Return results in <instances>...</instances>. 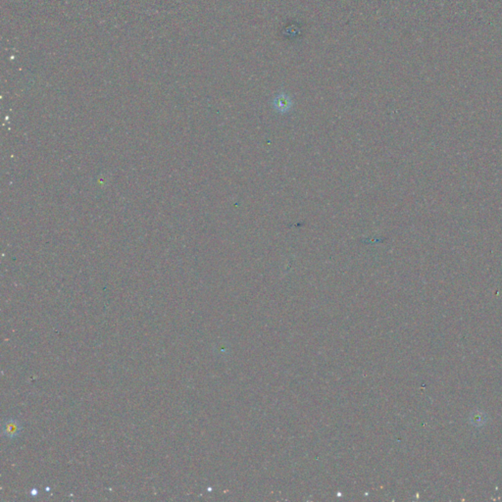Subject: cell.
I'll use <instances>...</instances> for the list:
<instances>
[{
  "mask_svg": "<svg viewBox=\"0 0 502 502\" xmlns=\"http://www.w3.org/2000/svg\"><path fill=\"white\" fill-rule=\"evenodd\" d=\"M3 432L7 438H11V439L15 438L20 433V425L14 420H10L4 425Z\"/></svg>",
  "mask_w": 502,
  "mask_h": 502,
  "instance_id": "cell-1",
  "label": "cell"
}]
</instances>
